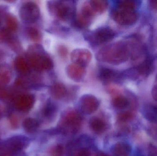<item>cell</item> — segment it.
<instances>
[{
	"label": "cell",
	"mask_w": 157,
	"mask_h": 156,
	"mask_svg": "<svg viewBox=\"0 0 157 156\" xmlns=\"http://www.w3.org/2000/svg\"><path fill=\"white\" fill-rule=\"evenodd\" d=\"M129 55L128 46L120 42L103 47L99 52L98 58L101 61L115 65L126 61Z\"/></svg>",
	"instance_id": "6da1fadb"
},
{
	"label": "cell",
	"mask_w": 157,
	"mask_h": 156,
	"mask_svg": "<svg viewBox=\"0 0 157 156\" xmlns=\"http://www.w3.org/2000/svg\"><path fill=\"white\" fill-rule=\"evenodd\" d=\"M29 60L31 67L39 71L50 69L53 66L50 58L39 47L31 50L29 55Z\"/></svg>",
	"instance_id": "7a4b0ae2"
},
{
	"label": "cell",
	"mask_w": 157,
	"mask_h": 156,
	"mask_svg": "<svg viewBox=\"0 0 157 156\" xmlns=\"http://www.w3.org/2000/svg\"><path fill=\"white\" fill-rule=\"evenodd\" d=\"M50 7L59 18L64 21L73 18L75 14V5L72 1L53 2Z\"/></svg>",
	"instance_id": "3957f363"
},
{
	"label": "cell",
	"mask_w": 157,
	"mask_h": 156,
	"mask_svg": "<svg viewBox=\"0 0 157 156\" xmlns=\"http://www.w3.org/2000/svg\"><path fill=\"white\" fill-rule=\"evenodd\" d=\"M81 123V118L78 113L69 112L62 118L58 128L61 133H75L79 129Z\"/></svg>",
	"instance_id": "277c9868"
},
{
	"label": "cell",
	"mask_w": 157,
	"mask_h": 156,
	"mask_svg": "<svg viewBox=\"0 0 157 156\" xmlns=\"http://www.w3.org/2000/svg\"><path fill=\"white\" fill-rule=\"evenodd\" d=\"M112 16L115 22L123 26L133 24L137 19V14L135 10L118 5L112 11Z\"/></svg>",
	"instance_id": "5b68a950"
},
{
	"label": "cell",
	"mask_w": 157,
	"mask_h": 156,
	"mask_svg": "<svg viewBox=\"0 0 157 156\" xmlns=\"http://www.w3.org/2000/svg\"><path fill=\"white\" fill-rule=\"evenodd\" d=\"M19 14L24 21L29 23H33L39 17V8L35 3L28 2L21 6Z\"/></svg>",
	"instance_id": "8992f818"
},
{
	"label": "cell",
	"mask_w": 157,
	"mask_h": 156,
	"mask_svg": "<svg viewBox=\"0 0 157 156\" xmlns=\"http://www.w3.org/2000/svg\"><path fill=\"white\" fill-rule=\"evenodd\" d=\"M79 105L82 112L84 114L89 115L95 112L98 110L99 106V102L95 96L86 94L80 98Z\"/></svg>",
	"instance_id": "52a82bcc"
},
{
	"label": "cell",
	"mask_w": 157,
	"mask_h": 156,
	"mask_svg": "<svg viewBox=\"0 0 157 156\" xmlns=\"http://www.w3.org/2000/svg\"><path fill=\"white\" fill-rule=\"evenodd\" d=\"M94 12L90 5H83L80 13L76 16L75 24L79 27H86L88 26L94 15Z\"/></svg>",
	"instance_id": "ba28073f"
},
{
	"label": "cell",
	"mask_w": 157,
	"mask_h": 156,
	"mask_svg": "<svg viewBox=\"0 0 157 156\" xmlns=\"http://www.w3.org/2000/svg\"><path fill=\"white\" fill-rule=\"evenodd\" d=\"M71 58L75 64L84 67L90 62L91 54L88 49H78L73 51Z\"/></svg>",
	"instance_id": "9c48e42d"
},
{
	"label": "cell",
	"mask_w": 157,
	"mask_h": 156,
	"mask_svg": "<svg viewBox=\"0 0 157 156\" xmlns=\"http://www.w3.org/2000/svg\"><path fill=\"white\" fill-rule=\"evenodd\" d=\"M115 36L112 29L109 27H101L93 33L92 38L93 41L98 44H102L111 41Z\"/></svg>",
	"instance_id": "30bf717a"
},
{
	"label": "cell",
	"mask_w": 157,
	"mask_h": 156,
	"mask_svg": "<svg viewBox=\"0 0 157 156\" xmlns=\"http://www.w3.org/2000/svg\"><path fill=\"white\" fill-rule=\"evenodd\" d=\"M35 102V97L31 94H23L17 98L15 102V107L23 112L29 111L33 107Z\"/></svg>",
	"instance_id": "8fae6325"
},
{
	"label": "cell",
	"mask_w": 157,
	"mask_h": 156,
	"mask_svg": "<svg viewBox=\"0 0 157 156\" xmlns=\"http://www.w3.org/2000/svg\"><path fill=\"white\" fill-rule=\"evenodd\" d=\"M85 72L84 67L75 64L69 65L66 69V73L68 77L75 81L81 80Z\"/></svg>",
	"instance_id": "7c38bea8"
},
{
	"label": "cell",
	"mask_w": 157,
	"mask_h": 156,
	"mask_svg": "<svg viewBox=\"0 0 157 156\" xmlns=\"http://www.w3.org/2000/svg\"><path fill=\"white\" fill-rule=\"evenodd\" d=\"M111 151L115 156H128L131 154L132 147L127 143L119 142L112 147Z\"/></svg>",
	"instance_id": "4fadbf2b"
},
{
	"label": "cell",
	"mask_w": 157,
	"mask_h": 156,
	"mask_svg": "<svg viewBox=\"0 0 157 156\" xmlns=\"http://www.w3.org/2000/svg\"><path fill=\"white\" fill-rule=\"evenodd\" d=\"M90 129L98 134H101L105 132L107 129V124L104 120L98 117H93L89 122Z\"/></svg>",
	"instance_id": "5bb4252c"
},
{
	"label": "cell",
	"mask_w": 157,
	"mask_h": 156,
	"mask_svg": "<svg viewBox=\"0 0 157 156\" xmlns=\"http://www.w3.org/2000/svg\"><path fill=\"white\" fill-rule=\"evenodd\" d=\"M66 88L62 83H55L50 89L51 94L56 99H62L66 95Z\"/></svg>",
	"instance_id": "9a60e30c"
},
{
	"label": "cell",
	"mask_w": 157,
	"mask_h": 156,
	"mask_svg": "<svg viewBox=\"0 0 157 156\" xmlns=\"http://www.w3.org/2000/svg\"><path fill=\"white\" fill-rule=\"evenodd\" d=\"M23 127L25 131L29 133L35 132L39 127V123L36 119L32 118L26 119L23 122Z\"/></svg>",
	"instance_id": "2e32d148"
},
{
	"label": "cell",
	"mask_w": 157,
	"mask_h": 156,
	"mask_svg": "<svg viewBox=\"0 0 157 156\" xmlns=\"http://www.w3.org/2000/svg\"><path fill=\"white\" fill-rule=\"evenodd\" d=\"M116 73L112 70L102 68L100 70L99 77L101 80L105 82H109L115 78Z\"/></svg>",
	"instance_id": "e0dca14e"
},
{
	"label": "cell",
	"mask_w": 157,
	"mask_h": 156,
	"mask_svg": "<svg viewBox=\"0 0 157 156\" xmlns=\"http://www.w3.org/2000/svg\"><path fill=\"white\" fill-rule=\"evenodd\" d=\"M144 116L147 120L154 123H157V107L149 106L145 109Z\"/></svg>",
	"instance_id": "ac0fdd59"
},
{
	"label": "cell",
	"mask_w": 157,
	"mask_h": 156,
	"mask_svg": "<svg viewBox=\"0 0 157 156\" xmlns=\"http://www.w3.org/2000/svg\"><path fill=\"white\" fill-rule=\"evenodd\" d=\"M11 71L6 66H0V82L2 84H7L11 79Z\"/></svg>",
	"instance_id": "d6986e66"
},
{
	"label": "cell",
	"mask_w": 157,
	"mask_h": 156,
	"mask_svg": "<svg viewBox=\"0 0 157 156\" xmlns=\"http://www.w3.org/2000/svg\"><path fill=\"white\" fill-rule=\"evenodd\" d=\"M57 111V107L54 103L48 101L43 109V115L48 119L52 118Z\"/></svg>",
	"instance_id": "ffe728a7"
},
{
	"label": "cell",
	"mask_w": 157,
	"mask_h": 156,
	"mask_svg": "<svg viewBox=\"0 0 157 156\" xmlns=\"http://www.w3.org/2000/svg\"><path fill=\"white\" fill-rule=\"evenodd\" d=\"M15 65L17 69L23 74H26L29 71L28 64L22 57H18L15 60Z\"/></svg>",
	"instance_id": "44dd1931"
},
{
	"label": "cell",
	"mask_w": 157,
	"mask_h": 156,
	"mask_svg": "<svg viewBox=\"0 0 157 156\" xmlns=\"http://www.w3.org/2000/svg\"><path fill=\"white\" fill-rule=\"evenodd\" d=\"M90 5L94 12L102 13L108 7V2L105 1H91Z\"/></svg>",
	"instance_id": "7402d4cb"
},
{
	"label": "cell",
	"mask_w": 157,
	"mask_h": 156,
	"mask_svg": "<svg viewBox=\"0 0 157 156\" xmlns=\"http://www.w3.org/2000/svg\"><path fill=\"white\" fill-rule=\"evenodd\" d=\"M113 104L117 109H123L126 108L128 106L129 101L125 97L122 96H119L113 99Z\"/></svg>",
	"instance_id": "603a6c76"
},
{
	"label": "cell",
	"mask_w": 157,
	"mask_h": 156,
	"mask_svg": "<svg viewBox=\"0 0 157 156\" xmlns=\"http://www.w3.org/2000/svg\"><path fill=\"white\" fill-rule=\"evenodd\" d=\"M6 23L7 28L11 31H15L17 28V22L14 16L7 15L6 17Z\"/></svg>",
	"instance_id": "cb8c5ba5"
},
{
	"label": "cell",
	"mask_w": 157,
	"mask_h": 156,
	"mask_svg": "<svg viewBox=\"0 0 157 156\" xmlns=\"http://www.w3.org/2000/svg\"><path fill=\"white\" fill-rule=\"evenodd\" d=\"M133 114L129 111L121 113L118 115V120L121 122H125L130 121L132 118Z\"/></svg>",
	"instance_id": "d4e9b609"
},
{
	"label": "cell",
	"mask_w": 157,
	"mask_h": 156,
	"mask_svg": "<svg viewBox=\"0 0 157 156\" xmlns=\"http://www.w3.org/2000/svg\"><path fill=\"white\" fill-rule=\"evenodd\" d=\"M27 34L29 38L34 41H38L40 38V35L38 31L33 27L28 28Z\"/></svg>",
	"instance_id": "484cf974"
},
{
	"label": "cell",
	"mask_w": 157,
	"mask_h": 156,
	"mask_svg": "<svg viewBox=\"0 0 157 156\" xmlns=\"http://www.w3.org/2000/svg\"><path fill=\"white\" fill-rule=\"evenodd\" d=\"M118 6L124 7V8H127V9H131V10H135L136 8L135 2L132 1H121L119 2L118 4Z\"/></svg>",
	"instance_id": "4316f807"
},
{
	"label": "cell",
	"mask_w": 157,
	"mask_h": 156,
	"mask_svg": "<svg viewBox=\"0 0 157 156\" xmlns=\"http://www.w3.org/2000/svg\"><path fill=\"white\" fill-rule=\"evenodd\" d=\"M63 148L61 145H58L53 148L52 151V156H63Z\"/></svg>",
	"instance_id": "83f0119b"
},
{
	"label": "cell",
	"mask_w": 157,
	"mask_h": 156,
	"mask_svg": "<svg viewBox=\"0 0 157 156\" xmlns=\"http://www.w3.org/2000/svg\"><path fill=\"white\" fill-rule=\"evenodd\" d=\"M144 64L139 68V71L142 74H147L150 71V64H149L148 61L144 62Z\"/></svg>",
	"instance_id": "f1b7e54d"
},
{
	"label": "cell",
	"mask_w": 157,
	"mask_h": 156,
	"mask_svg": "<svg viewBox=\"0 0 157 156\" xmlns=\"http://www.w3.org/2000/svg\"><path fill=\"white\" fill-rule=\"evenodd\" d=\"M76 156H90V153L87 148H82L78 152Z\"/></svg>",
	"instance_id": "f546056e"
},
{
	"label": "cell",
	"mask_w": 157,
	"mask_h": 156,
	"mask_svg": "<svg viewBox=\"0 0 157 156\" xmlns=\"http://www.w3.org/2000/svg\"><path fill=\"white\" fill-rule=\"evenodd\" d=\"M9 38V33L6 30H2L0 32V39L5 40Z\"/></svg>",
	"instance_id": "4dcf8cb0"
},
{
	"label": "cell",
	"mask_w": 157,
	"mask_h": 156,
	"mask_svg": "<svg viewBox=\"0 0 157 156\" xmlns=\"http://www.w3.org/2000/svg\"><path fill=\"white\" fill-rule=\"evenodd\" d=\"M152 95L153 98L157 100V75L155 80V84L152 90Z\"/></svg>",
	"instance_id": "1f68e13d"
},
{
	"label": "cell",
	"mask_w": 157,
	"mask_h": 156,
	"mask_svg": "<svg viewBox=\"0 0 157 156\" xmlns=\"http://www.w3.org/2000/svg\"><path fill=\"white\" fill-rule=\"evenodd\" d=\"M150 5L153 8L157 10V1H151Z\"/></svg>",
	"instance_id": "d6a6232c"
},
{
	"label": "cell",
	"mask_w": 157,
	"mask_h": 156,
	"mask_svg": "<svg viewBox=\"0 0 157 156\" xmlns=\"http://www.w3.org/2000/svg\"><path fill=\"white\" fill-rule=\"evenodd\" d=\"M97 156H107L103 154H100L98 155Z\"/></svg>",
	"instance_id": "836d02e7"
},
{
	"label": "cell",
	"mask_w": 157,
	"mask_h": 156,
	"mask_svg": "<svg viewBox=\"0 0 157 156\" xmlns=\"http://www.w3.org/2000/svg\"><path fill=\"white\" fill-rule=\"evenodd\" d=\"M0 116H1V112H0Z\"/></svg>",
	"instance_id": "e575fe53"
}]
</instances>
